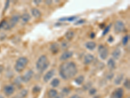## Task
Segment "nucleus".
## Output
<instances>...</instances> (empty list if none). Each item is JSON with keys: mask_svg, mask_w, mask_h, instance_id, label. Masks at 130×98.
<instances>
[{"mask_svg": "<svg viewBox=\"0 0 130 98\" xmlns=\"http://www.w3.org/2000/svg\"><path fill=\"white\" fill-rule=\"evenodd\" d=\"M74 36V33L72 31H68L66 33H65V37L68 40H71L72 39Z\"/></svg>", "mask_w": 130, "mask_h": 98, "instance_id": "obj_23", "label": "nucleus"}, {"mask_svg": "<svg viewBox=\"0 0 130 98\" xmlns=\"http://www.w3.org/2000/svg\"><path fill=\"white\" fill-rule=\"evenodd\" d=\"M19 20H20V16H18V15H13L10 18L9 22H7L6 26H5L4 29L7 30L12 29V28H14V26L17 24Z\"/></svg>", "mask_w": 130, "mask_h": 98, "instance_id": "obj_4", "label": "nucleus"}, {"mask_svg": "<svg viewBox=\"0 0 130 98\" xmlns=\"http://www.w3.org/2000/svg\"><path fill=\"white\" fill-rule=\"evenodd\" d=\"M14 92V86L12 85H7L4 87V93L6 96H10Z\"/></svg>", "mask_w": 130, "mask_h": 98, "instance_id": "obj_11", "label": "nucleus"}, {"mask_svg": "<svg viewBox=\"0 0 130 98\" xmlns=\"http://www.w3.org/2000/svg\"><path fill=\"white\" fill-rule=\"evenodd\" d=\"M3 69H4V67L3 66V65H0V73L3 71Z\"/></svg>", "mask_w": 130, "mask_h": 98, "instance_id": "obj_42", "label": "nucleus"}, {"mask_svg": "<svg viewBox=\"0 0 130 98\" xmlns=\"http://www.w3.org/2000/svg\"><path fill=\"white\" fill-rule=\"evenodd\" d=\"M55 98H63V95H60V96H58V95H57Z\"/></svg>", "mask_w": 130, "mask_h": 98, "instance_id": "obj_43", "label": "nucleus"}, {"mask_svg": "<svg viewBox=\"0 0 130 98\" xmlns=\"http://www.w3.org/2000/svg\"><path fill=\"white\" fill-rule=\"evenodd\" d=\"M77 73V66L76 64L73 62L63 63L59 67V75L61 78L65 80L73 78Z\"/></svg>", "mask_w": 130, "mask_h": 98, "instance_id": "obj_1", "label": "nucleus"}, {"mask_svg": "<svg viewBox=\"0 0 130 98\" xmlns=\"http://www.w3.org/2000/svg\"><path fill=\"white\" fill-rule=\"evenodd\" d=\"M124 30H125V25L122 21L118 20L115 22V24L114 25V30L115 33H119L124 32Z\"/></svg>", "mask_w": 130, "mask_h": 98, "instance_id": "obj_5", "label": "nucleus"}, {"mask_svg": "<svg viewBox=\"0 0 130 98\" xmlns=\"http://www.w3.org/2000/svg\"><path fill=\"white\" fill-rule=\"evenodd\" d=\"M108 42L109 43H112L113 41H114V39L112 37V36H109V37L108 38Z\"/></svg>", "mask_w": 130, "mask_h": 98, "instance_id": "obj_37", "label": "nucleus"}, {"mask_svg": "<svg viewBox=\"0 0 130 98\" xmlns=\"http://www.w3.org/2000/svg\"><path fill=\"white\" fill-rule=\"evenodd\" d=\"M111 26H112L111 24H109V25H108L107 26H106V28H105V30H103V33H102L103 35H105L107 33H108V32H109V30H110Z\"/></svg>", "mask_w": 130, "mask_h": 98, "instance_id": "obj_28", "label": "nucleus"}, {"mask_svg": "<svg viewBox=\"0 0 130 98\" xmlns=\"http://www.w3.org/2000/svg\"><path fill=\"white\" fill-rule=\"evenodd\" d=\"M49 65V62L46 56L42 55L40 56L36 63V67L38 71H39L40 72H43L48 67Z\"/></svg>", "mask_w": 130, "mask_h": 98, "instance_id": "obj_2", "label": "nucleus"}, {"mask_svg": "<svg viewBox=\"0 0 130 98\" xmlns=\"http://www.w3.org/2000/svg\"><path fill=\"white\" fill-rule=\"evenodd\" d=\"M85 46L88 50H94L96 46V44L95 43L94 41H89V42L86 43L85 44Z\"/></svg>", "mask_w": 130, "mask_h": 98, "instance_id": "obj_16", "label": "nucleus"}, {"mask_svg": "<svg viewBox=\"0 0 130 98\" xmlns=\"http://www.w3.org/2000/svg\"><path fill=\"white\" fill-rule=\"evenodd\" d=\"M6 24H7V22L5 21V20H3V21H1V23H0V30H1V29H2V28L4 29L5 26H6Z\"/></svg>", "mask_w": 130, "mask_h": 98, "instance_id": "obj_30", "label": "nucleus"}, {"mask_svg": "<svg viewBox=\"0 0 130 98\" xmlns=\"http://www.w3.org/2000/svg\"><path fill=\"white\" fill-rule=\"evenodd\" d=\"M94 57L93 55L91 54H86L84 57V64L85 65H89L91 63H92L94 61Z\"/></svg>", "mask_w": 130, "mask_h": 98, "instance_id": "obj_12", "label": "nucleus"}, {"mask_svg": "<svg viewBox=\"0 0 130 98\" xmlns=\"http://www.w3.org/2000/svg\"><path fill=\"white\" fill-rule=\"evenodd\" d=\"M124 95V90L121 88L116 89L112 94V98H122Z\"/></svg>", "mask_w": 130, "mask_h": 98, "instance_id": "obj_10", "label": "nucleus"}, {"mask_svg": "<svg viewBox=\"0 0 130 98\" xmlns=\"http://www.w3.org/2000/svg\"><path fill=\"white\" fill-rule=\"evenodd\" d=\"M9 3H10V1H7L6 2V4H5V10H6L7 7H9Z\"/></svg>", "mask_w": 130, "mask_h": 98, "instance_id": "obj_40", "label": "nucleus"}, {"mask_svg": "<svg viewBox=\"0 0 130 98\" xmlns=\"http://www.w3.org/2000/svg\"><path fill=\"white\" fill-rule=\"evenodd\" d=\"M31 14L35 18H40L41 16V12L37 8L32 9Z\"/></svg>", "mask_w": 130, "mask_h": 98, "instance_id": "obj_18", "label": "nucleus"}, {"mask_svg": "<svg viewBox=\"0 0 130 98\" xmlns=\"http://www.w3.org/2000/svg\"><path fill=\"white\" fill-rule=\"evenodd\" d=\"M129 39H130V36L128 35H125L123 37V39H122V44H123V45H126V44H128Z\"/></svg>", "mask_w": 130, "mask_h": 98, "instance_id": "obj_26", "label": "nucleus"}, {"mask_svg": "<svg viewBox=\"0 0 130 98\" xmlns=\"http://www.w3.org/2000/svg\"><path fill=\"white\" fill-rule=\"evenodd\" d=\"M120 56H121V50L119 48H115L112 52V56L113 58L112 59L114 60H118Z\"/></svg>", "mask_w": 130, "mask_h": 98, "instance_id": "obj_13", "label": "nucleus"}, {"mask_svg": "<svg viewBox=\"0 0 130 98\" xmlns=\"http://www.w3.org/2000/svg\"><path fill=\"white\" fill-rule=\"evenodd\" d=\"M57 95H58L57 91L56 90H54V89H51L47 92V96H48L49 98H55Z\"/></svg>", "mask_w": 130, "mask_h": 98, "instance_id": "obj_20", "label": "nucleus"}, {"mask_svg": "<svg viewBox=\"0 0 130 98\" xmlns=\"http://www.w3.org/2000/svg\"><path fill=\"white\" fill-rule=\"evenodd\" d=\"M59 84H60V80L58 79V78H54L52 80V81L51 82L50 84H51V86L53 88H56L57 86H59Z\"/></svg>", "mask_w": 130, "mask_h": 98, "instance_id": "obj_24", "label": "nucleus"}, {"mask_svg": "<svg viewBox=\"0 0 130 98\" xmlns=\"http://www.w3.org/2000/svg\"><path fill=\"white\" fill-rule=\"evenodd\" d=\"M22 18V21L24 24H26L28 23L31 19V16L28 13H24V14H22V16H21Z\"/></svg>", "mask_w": 130, "mask_h": 98, "instance_id": "obj_19", "label": "nucleus"}, {"mask_svg": "<svg viewBox=\"0 0 130 98\" xmlns=\"http://www.w3.org/2000/svg\"></svg>", "mask_w": 130, "mask_h": 98, "instance_id": "obj_45", "label": "nucleus"}, {"mask_svg": "<svg viewBox=\"0 0 130 98\" xmlns=\"http://www.w3.org/2000/svg\"><path fill=\"white\" fill-rule=\"evenodd\" d=\"M72 56H73V52L72 51H65V52H63L61 57H60V60L61 61L67 60L68 59L72 58Z\"/></svg>", "mask_w": 130, "mask_h": 98, "instance_id": "obj_9", "label": "nucleus"}, {"mask_svg": "<svg viewBox=\"0 0 130 98\" xmlns=\"http://www.w3.org/2000/svg\"><path fill=\"white\" fill-rule=\"evenodd\" d=\"M28 64V58L26 57H20L16 60V64L14 65V69L18 73L22 72L26 68Z\"/></svg>", "mask_w": 130, "mask_h": 98, "instance_id": "obj_3", "label": "nucleus"}, {"mask_svg": "<svg viewBox=\"0 0 130 98\" xmlns=\"http://www.w3.org/2000/svg\"><path fill=\"white\" fill-rule=\"evenodd\" d=\"M124 86H125V88L127 89V90H130V82L129 79H126L125 80V82H124Z\"/></svg>", "mask_w": 130, "mask_h": 98, "instance_id": "obj_27", "label": "nucleus"}, {"mask_svg": "<svg viewBox=\"0 0 130 98\" xmlns=\"http://www.w3.org/2000/svg\"><path fill=\"white\" fill-rule=\"evenodd\" d=\"M61 46H62L63 48H67L69 46V44L67 42H66V41H63L62 43V44H61Z\"/></svg>", "mask_w": 130, "mask_h": 98, "instance_id": "obj_31", "label": "nucleus"}, {"mask_svg": "<svg viewBox=\"0 0 130 98\" xmlns=\"http://www.w3.org/2000/svg\"><path fill=\"white\" fill-rule=\"evenodd\" d=\"M28 95V90L26 89L22 90L21 92L18 94V98H24L26 97V96Z\"/></svg>", "mask_w": 130, "mask_h": 98, "instance_id": "obj_25", "label": "nucleus"}, {"mask_svg": "<svg viewBox=\"0 0 130 98\" xmlns=\"http://www.w3.org/2000/svg\"><path fill=\"white\" fill-rule=\"evenodd\" d=\"M91 38L92 39H94V37H95V34H94V32H91Z\"/></svg>", "mask_w": 130, "mask_h": 98, "instance_id": "obj_39", "label": "nucleus"}, {"mask_svg": "<svg viewBox=\"0 0 130 98\" xmlns=\"http://www.w3.org/2000/svg\"><path fill=\"white\" fill-rule=\"evenodd\" d=\"M77 18V16H66V17H63L61 18L59 20L60 22H66V21H68V22H73Z\"/></svg>", "mask_w": 130, "mask_h": 98, "instance_id": "obj_14", "label": "nucleus"}, {"mask_svg": "<svg viewBox=\"0 0 130 98\" xmlns=\"http://www.w3.org/2000/svg\"><path fill=\"white\" fill-rule=\"evenodd\" d=\"M123 78H124V74H120L116 76V78H115V80H114V84L116 85L120 84L121 82H122V80H123Z\"/></svg>", "mask_w": 130, "mask_h": 98, "instance_id": "obj_21", "label": "nucleus"}, {"mask_svg": "<svg viewBox=\"0 0 130 98\" xmlns=\"http://www.w3.org/2000/svg\"><path fill=\"white\" fill-rule=\"evenodd\" d=\"M91 86H92V83L91 82H88L87 84H86L85 86H83V89L85 90H90L91 88Z\"/></svg>", "mask_w": 130, "mask_h": 98, "instance_id": "obj_29", "label": "nucleus"}, {"mask_svg": "<svg viewBox=\"0 0 130 98\" xmlns=\"http://www.w3.org/2000/svg\"><path fill=\"white\" fill-rule=\"evenodd\" d=\"M55 74V71L54 69H51L49 71H47L45 74V75L43 77V80L44 82H48L49 80H51V78L53 77Z\"/></svg>", "mask_w": 130, "mask_h": 98, "instance_id": "obj_8", "label": "nucleus"}, {"mask_svg": "<svg viewBox=\"0 0 130 98\" xmlns=\"http://www.w3.org/2000/svg\"><path fill=\"white\" fill-rule=\"evenodd\" d=\"M107 66H108L109 69L111 70H112L115 68L116 67V62L114 61V59L112 58H110L107 62Z\"/></svg>", "mask_w": 130, "mask_h": 98, "instance_id": "obj_17", "label": "nucleus"}, {"mask_svg": "<svg viewBox=\"0 0 130 98\" xmlns=\"http://www.w3.org/2000/svg\"><path fill=\"white\" fill-rule=\"evenodd\" d=\"M0 98H3L1 95H0Z\"/></svg>", "mask_w": 130, "mask_h": 98, "instance_id": "obj_44", "label": "nucleus"}, {"mask_svg": "<svg viewBox=\"0 0 130 98\" xmlns=\"http://www.w3.org/2000/svg\"><path fill=\"white\" fill-rule=\"evenodd\" d=\"M70 98H79V96L78 95H74V96H72Z\"/></svg>", "mask_w": 130, "mask_h": 98, "instance_id": "obj_41", "label": "nucleus"}, {"mask_svg": "<svg viewBox=\"0 0 130 98\" xmlns=\"http://www.w3.org/2000/svg\"><path fill=\"white\" fill-rule=\"evenodd\" d=\"M96 89H95V88H91L90 91H89V93H90L91 95H94L96 93Z\"/></svg>", "mask_w": 130, "mask_h": 98, "instance_id": "obj_34", "label": "nucleus"}, {"mask_svg": "<svg viewBox=\"0 0 130 98\" xmlns=\"http://www.w3.org/2000/svg\"><path fill=\"white\" fill-rule=\"evenodd\" d=\"M84 80H85V77L83 75H80V76H77V78L75 79V82L77 85H81V84H83V82H84Z\"/></svg>", "mask_w": 130, "mask_h": 98, "instance_id": "obj_22", "label": "nucleus"}, {"mask_svg": "<svg viewBox=\"0 0 130 98\" xmlns=\"http://www.w3.org/2000/svg\"><path fill=\"white\" fill-rule=\"evenodd\" d=\"M50 50L53 54H57L59 50V45L57 44V43H54L53 44H51L50 46Z\"/></svg>", "mask_w": 130, "mask_h": 98, "instance_id": "obj_15", "label": "nucleus"}, {"mask_svg": "<svg viewBox=\"0 0 130 98\" xmlns=\"http://www.w3.org/2000/svg\"><path fill=\"white\" fill-rule=\"evenodd\" d=\"M86 22V20H84V19H81V20H79L78 21H77L76 22H75V25H79V24H84L85 22Z\"/></svg>", "mask_w": 130, "mask_h": 98, "instance_id": "obj_32", "label": "nucleus"}, {"mask_svg": "<svg viewBox=\"0 0 130 98\" xmlns=\"http://www.w3.org/2000/svg\"><path fill=\"white\" fill-rule=\"evenodd\" d=\"M113 76H114V74H113V73H109V74L107 75V78L108 80L112 79Z\"/></svg>", "mask_w": 130, "mask_h": 98, "instance_id": "obj_36", "label": "nucleus"}, {"mask_svg": "<svg viewBox=\"0 0 130 98\" xmlns=\"http://www.w3.org/2000/svg\"><path fill=\"white\" fill-rule=\"evenodd\" d=\"M33 90V92L34 93H38V92H39L40 91V88L38 87V86H35Z\"/></svg>", "mask_w": 130, "mask_h": 98, "instance_id": "obj_33", "label": "nucleus"}, {"mask_svg": "<svg viewBox=\"0 0 130 98\" xmlns=\"http://www.w3.org/2000/svg\"><path fill=\"white\" fill-rule=\"evenodd\" d=\"M41 3V1H38V0H35L34 1V3H35L36 5H38Z\"/></svg>", "mask_w": 130, "mask_h": 98, "instance_id": "obj_38", "label": "nucleus"}, {"mask_svg": "<svg viewBox=\"0 0 130 98\" xmlns=\"http://www.w3.org/2000/svg\"><path fill=\"white\" fill-rule=\"evenodd\" d=\"M69 92H70V90L68 89V88H63V93L64 94H65V95H66V94H69Z\"/></svg>", "mask_w": 130, "mask_h": 98, "instance_id": "obj_35", "label": "nucleus"}, {"mask_svg": "<svg viewBox=\"0 0 130 98\" xmlns=\"http://www.w3.org/2000/svg\"><path fill=\"white\" fill-rule=\"evenodd\" d=\"M98 52L99 54H100V57L101 59H102V60H105L107 57L108 56V50H107V48H105L103 45L100 44V45L99 46Z\"/></svg>", "mask_w": 130, "mask_h": 98, "instance_id": "obj_6", "label": "nucleus"}, {"mask_svg": "<svg viewBox=\"0 0 130 98\" xmlns=\"http://www.w3.org/2000/svg\"><path fill=\"white\" fill-rule=\"evenodd\" d=\"M34 75V72L33 71L30 69L26 73V74L24 75V76H22L21 77V80H22V82H28L29 81L31 80V79L32 78V77Z\"/></svg>", "mask_w": 130, "mask_h": 98, "instance_id": "obj_7", "label": "nucleus"}]
</instances>
